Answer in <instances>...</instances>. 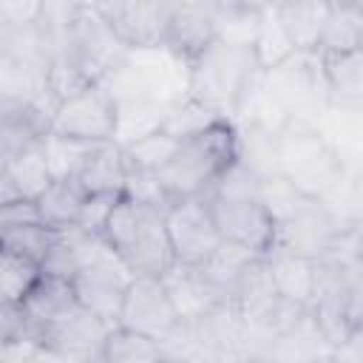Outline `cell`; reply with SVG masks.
<instances>
[{
  "label": "cell",
  "instance_id": "4",
  "mask_svg": "<svg viewBox=\"0 0 363 363\" xmlns=\"http://www.w3.org/2000/svg\"><path fill=\"white\" fill-rule=\"evenodd\" d=\"M349 167L318 125L286 119L278 128V173L306 199H323Z\"/></svg>",
  "mask_w": 363,
  "mask_h": 363
},
{
  "label": "cell",
  "instance_id": "9",
  "mask_svg": "<svg viewBox=\"0 0 363 363\" xmlns=\"http://www.w3.org/2000/svg\"><path fill=\"white\" fill-rule=\"evenodd\" d=\"M221 241L267 255L278 244V221L258 196H207Z\"/></svg>",
  "mask_w": 363,
  "mask_h": 363
},
{
  "label": "cell",
  "instance_id": "14",
  "mask_svg": "<svg viewBox=\"0 0 363 363\" xmlns=\"http://www.w3.org/2000/svg\"><path fill=\"white\" fill-rule=\"evenodd\" d=\"M213 40H218V3L216 0H173L167 26L162 34V45L190 62Z\"/></svg>",
  "mask_w": 363,
  "mask_h": 363
},
{
  "label": "cell",
  "instance_id": "6",
  "mask_svg": "<svg viewBox=\"0 0 363 363\" xmlns=\"http://www.w3.org/2000/svg\"><path fill=\"white\" fill-rule=\"evenodd\" d=\"M130 278H133V272L105 244V238L99 233H85L82 250H79V267L71 278L77 301L113 326L125 286L130 284Z\"/></svg>",
  "mask_w": 363,
  "mask_h": 363
},
{
  "label": "cell",
  "instance_id": "34",
  "mask_svg": "<svg viewBox=\"0 0 363 363\" xmlns=\"http://www.w3.org/2000/svg\"><path fill=\"white\" fill-rule=\"evenodd\" d=\"M306 196L298 193L284 176H272V179H261L258 184V201L275 216V221H284L295 207H301Z\"/></svg>",
  "mask_w": 363,
  "mask_h": 363
},
{
  "label": "cell",
  "instance_id": "31",
  "mask_svg": "<svg viewBox=\"0 0 363 363\" xmlns=\"http://www.w3.org/2000/svg\"><path fill=\"white\" fill-rule=\"evenodd\" d=\"M57 235H60V230L43 224V221H26V224L0 230V244H6V247H11V250H17V252L43 264V258L48 255Z\"/></svg>",
  "mask_w": 363,
  "mask_h": 363
},
{
  "label": "cell",
  "instance_id": "18",
  "mask_svg": "<svg viewBox=\"0 0 363 363\" xmlns=\"http://www.w3.org/2000/svg\"><path fill=\"white\" fill-rule=\"evenodd\" d=\"M272 14L295 51H315L326 14H329V3L326 0H284L272 6Z\"/></svg>",
  "mask_w": 363,
  "mask_h": 363
},
{
  "label": "cell",
  "instance_id": "23",
  "mask_svg": "<svg viewBox=\"0 0 363 363\" xmlns=\"http://www.w3.org/2000/svg\"><path fill=\"white\" fill-rule=\"evenodd\" d=\"M3 182H6L9 193L11 196H20V199H37L48 187L51 173H48V164H45V156H43L40 142L23 145V147H17V150L9 153Z\"/></svg>",
  "mask_w": 363,
  "mask_h": 363
},
{
  "label": "cell",
  "instance_id": "24",
  "mask_svg": "<svg viewBox=\"0 0 363 363\" xmlns=\"http://www.w3.org/2000/svg\"><path fill=\"white\" fill-rule=\"evenodd\" d=\"M40 278V261L0 244V306H23Z\"/></svg>",
  "mask_w": 363,
  "mask_h": 363
},
{
  "label": "cell",
  "instance_id": "3",
  "mask_svg": "<svg viewBox=\"0 0 363 363\" xmlns=\"http://www.w3.org/2000/svg\"><path fill=\"white\" fill-rule=\"evenodd\" d=\"M99 235L133 275H162L173 264L164 207L119 196Z\"/></svg>",
  "mask_w": 363,
  "mask_h": 363
},
{
  "label": "cell",
  "instance_id": "8",
  "mask_svg": "<svg viewBox=\"0 0 363 363\" xmlns=\"http://www.w3.org/2000/svg\"><path fill=\"white\" fill-rule=\"evenodd\" d=\"M164 227H167V241L176 264L199 267L221 244L207 196H187V199L167 201Z\"/></svg>",
  "mask_w": 363,
  "mask_h": 363
},
{
  "label": "cell",
  "instance_id": "19",
  "mask_svg": "<svg viewBox=\"0 0 363 363\" xmlns=\"http://www.w3.org/2000/svg\"><path fill=\"white\" fill-rule=\"evenodd\" d=\"M125 176H128V164H125V153L122 145H116L113 139L108 142H96L91 147V153L85 156L79 173L74 176L82 190L91 193H113L122 196L125 190Z\"/></svg>",
  "mask_w": 363,
  "mask_h": 363
},
{
  "label": "cell",
  "instance_id": "39",
  "mask_svg": "<svg viewBox=\"0 0 363 363\" xmlns=\"http://www.w3.org/2000/svg\"><path fill=\"white\" fill-rule=\"evenodd\" d=\"M74 3H77V6H82V9H94V3H96V0H74Z\"/></svg>",
  "mask_w": 363,
  "mask_h": 363
},
{
  "label": "cell",
  "instance_id": "28",
  "mask_svg": "<svg viewBox=\"0 0 363 363\" xmlns=\"http://www.w3.org/2000/svg\"><path fill=\"white\" fill-rule=\"evenodd\" d=\"M159 357V343L128 326L113 323L102 340V363H150Z\"/></svg>",
  "mask_w": 363,
  "mask_h": 363
},
{
  "label": "cell",
  "instance_id": "15",
  "mask_svg": "<svg viewBox=\"0 0 363 363\" xmlns=\"http://www.w3.org/2000/svg\"><path fill=\"white\" fill-rule=\"evenodd\" d=\"M207 360H244L247 323L235 301H218L201 315L190 318Z\"/></svg>",
  "mask_w": 363,
  "mask_h": 363
},
{
  "label": "cell",
  "instance_id": "12",
  "mask_svg": "<svg viewBox=\"0 0 363 363\" xmlns=\"http://www.w3.org/2000/svg\"><path fill=\"white\" fill-rule=\"evenodd\" d=\"M116 323L139 335L153 337L156 343L179 323V312L162 284V275H133L125 286Z\"/></svg>",
  "mask_w": 363,
  "mask_h": 363
},
{
  "label": "cell",
  "instance_id": "35",
  "mask_svg": "<svg viewBox=\"0 0 363 363\" xmlns=\"http://www.w3.org/2000/svg\"><path fill=\"white\" fill-rule=\"evenodd\" d=\"M116 199H119V196H113V193H91V196L85 199V204H82V213H79L77 227L85 230V233H99Z\"/></svg>",
  "mask_w": 363,
  "mask_h": 363
},
{
  "label": "cell",
  "instance_id": "37",
  "mask_svg": "<svg viewBox=\"0 0 363 363\" xmlns=\"http://www.w3.org/2000/svg\"><path fill=\"white\" fill-rule=\"evenodd\" d=\"M26 221H40L37 216V207H34V199H3L0 201V230H9V227H17V224H26Z\"/></svg>",
  "mask_w": 363,
  "mask_h": 363
},
{
  "label": "cell",
  "instance_id": "36",
  "mask_svg": "<svg viewBox=\"0 0 363 363\" xmlns=\"http://www.w3.org/2000/svg\"><path fill=\"white\" fill-rule=\"evenodd\" d=\"M45 0H0V17L9 28H20V26H34L43 14Z\"/></svg>",
  "mask_w": 363,
  "mask_h": 363
},
{
  "label": "cell",
  "instance_id": "2",
  "mask_svg": "<svg viewBox=\"0 0 363 363\" xmlns=\"http://www.w3.org/2000/svg\"><path fill=\"white\" fill-rule=\"evenodd\" d=\"M238 162V133L233 119H216L207 128L182 136L176 150L156 173L167 201L187 196H210L216 182Z\"/></svg>",
  "mask_w": 363,
  "mask_h": 363
},
{
  "label": "cell",
  "instance_id": "16",
  "mask_svg": "<svg viewBox=\"0 0 363 363\" xmlns=\"http://www.w3.org/2000/svg\"><path fill=\"white\" fill-rule=\"evenodd\" d=\"M329 108L363 111V48L320 54Z\"/></svg>",
  "mask_w": 363,
  "mask_h": 363
},
{
  "label": "cell",
  "instance_id": "40",
  "mask_svg": "<svg viewBox=\"0 0 363 363\" xmlns=\"http://www.w3.org/2000/svg\"><path fill=\"white\" fill-rule=\"evenodd\" d=\"M267 3H269V6H275V3H284V0H267Z\"/></svg>",
  "mask_w": 363,
  "mask_h": 363
},
{
  "label": "cell",
  "instance_id": "22",
  "mask_svg": "<svg viewBox=\"0 0 363 363\" xmlns=\"http://www.w3.org/2000/svg\"><path fill=\"white\" fill-rule=\"evenodd\" d=\"M267 269H269V278H272V286L275 292H281L284 298H292L298 303H306L309 306V298H312V258H303L281 244H275L267 255Z\"/></svg>",
  "mask_w": 363,
  "mask_h": 363
},
{
  "label": "cell",
  "instance_id": "27",
  "mask_svg": "<svg viewBox=\"0 0 363 363\" xmlns=\"http://www.w3.org/2000/svg\"><path fill=\"white\" fill-rule=\"evenodd\" d=\"M74 303H77V295H74L71 281L68 278H60V275L43 272V278L37 281V286L31 289V295L26 298L23 312H26V318L31 323L43 326V323L54 320L57 315H62Z\"/></svg>",
  "mask_w": 363,
  "mask_h": 363
},
{
  "label": "cell",
  "instance_id": "10",
  "mask_svg": "<svg viewBox=\"0 0 363 363\" xmlns=\"http://www.w3.org/2000/svg\"><path fill=\"white\" fill-rule=\"evenodd\" d=\"M37 329L45 360H102V340L111 323L77 301L62 315Z\"/></svg>",
  "mask_w": 363,
  "mask_h": 363
},
{
  "label": "cell",
  "instance_id": "33",
  "mask_svg": "<svg viewBox=\"0 0 363 363\" xmlns=\"http://www.w3.org/2000/svg\"><path fill=\"white\" fill-rule=\"evenodd\" d=\"M252 48H255V57H258V62H261L264 71H267L269 65L281 62L286 54L295 51V48L289 45L286 34L281 31V26H278V20H275V14H272V6L264 9L258 34H255V40H252Z\"/></svg>",
  "mask_w": 363,
  "mask_h": 363
},
{
  "label": "cell",
  "instance_id": "20",
  "mask_svg": "<svg viewBox=\"0 0 363 363\" xmlns=\"http://www.w3.org/2000/svg\"><path fill=\"white\" fill-rule=\"evenodd\" d=\"M238 133V162L255 173L258 179H272L278 173V130L255 122V119H235Z\"/></svg>",
  "mask_w": 363,
  "mask_h": 363
},
{
  "label": "cell",
  "instance_id": "38",
  "mask_svg": "<svg viewBox=\"0 0 363 363\" xmlns=\"http://www.w3.org/2000/svg\"><path fill=\"white\" fill-rule=\"evenodd\" d=\"M329 6H346V3H363V0H326Z\"/></svg>",
  "mask_w": 363,
  "mask_h": 363
},
{
  "label": "cell",
  "instance_id": "29",
  "mask_svg": "<svg viewBox=\"0 0 363 363\" xmlns=\"http://www.w3.org/2000/svg\"><path fill=\"white\" fill-rule=\"evenodd\" d=\"M94 145L96 142H85V139H74V136H60V133H45L40 139V147H43V156H45L51 179H71V176H77Z\"/></svg>",
  "mask_w": 363,
  "mask_h": 363
},
{
  "label": "cell",
  "instance_id": "32",
  "mask_svg": "<svg viewBox=\"0 0 363 363\" xmlns=\"http://www.w3.org/2000/svg\"><path fill=\"white\" fill-rule=\"evenodd\" d=\"M216 119H224V116H218L216 111H210L207 105H201L199 99H193L187 94L184 99H179L176 105L167 108L164 122H162V130L170 133V136H176V139H182V136H190V133L207 128Z\"/></svg>",
  "mask_w": 363,
  "mask_h": 363
},
{
  "label": "cell",
  "instance_id": "5",
  "mask_svg": "<svg viewBox=\"0 0 363 363\" xmlns=\"http://www.w3.org/2000/svg\"><path fill=\"white\" fill-rule=\"evenodd\" d=\"M261 88L275 102L286 119H301L318 125L329 108L320 54L318 51H292L281 62L264 71Z\"/></svg>",
  "mask_w": 363,
  "mask_h": 363
},
{
  "label": "cell",
  "instance_id": "21",
  "mask_svg": "<svg viewBox=\"0 0 363 363\" xmlns=\"http://www.w3.org/2000/svg\"><path fill=\"white\" fill-rule=\"evenodd\" d=\"M85 199H88V193L82 190V184L74 176L51 179L48 187L34 199V207H37V216L43 224H48L54 230H71L79 221Z\"/></svg>",
  "mask_w": 363,
  "mask_h": 363
},
{
  "label": "cell",
  "instance_id": "30",
  "mask_svg": "<svg viewBox=\"0 0 363 363\" xmlns=\"http://www.w3.org/2000/svg\"><path fill=\"white\" fill-rule=\"evenodd\" d=\"M176 136L164 133L162 128L159 130H150L128 145H122V153H125V164L128 167H136V170H153L159 173L164 167V162L170 159V153L176 150Z\"/></svg>",
  "mask_w": 363,
  "mask_h": 363
},
{
  "label": "cell",
  "instance_id": "25",
  "mask_svg": "<svg viewBox=\"0 0 363 363\" xmlns=\"http://www.w3.org/2000/svg\"><path fill=\"white\" fill-rule=\"evenodd\" d=\"M363 48V3H346V6H329L318 54H340V51H357Z\"/></svg>",
  "mask_w": 363,
  "mask_h": 363
},
{
  "label": "cell",
  "instance_id": "26",
  "mask_svg": "<svg viewBox=\"0 0 363 363\" xmlns=\"http://www.w3.org/2000/svg\"><path fill=\"white\" fill-rule=\"evenodd\" d=\"M255 258H258V252H252V250H247V247H238V244H230V241H221V244L213 250V255H210L204 264H199V269L207 275V281L218 289L221 298L233 301V292H235V286H238L244 269H247Z\"/></svg>",
  "mask_w": 363,
  "mask_h": 363
},
{
  "label": "cell",
  "instance_id": "17",
  "mask_svg": "<svg viewBox=\"0 0 363 363\" xmlns=\"http://www.w3.org/2000/svg\"><path fill=\"white\" fill-rule=\"evenodd\" d=\"M162 284L179 312V318L190 320L196 315H201L204 309H210L218 301H227L218 295V289L207 281V275L199 267H187V264H170L162 272Z\"/></svg>",
  "mask_w": 363,
  "mask_h": 363
},
{
  "label": "cell",
  "instance_id": "13",
  "mask_svg": "<svg viewBox=\"0 0 363 363\" xmlns=\"http://www.w3.org/2000/svg\"><path fill=\"white\" fill-rule=\"evenodd\" d=\"M173 0H96L94 11L128 48L159 45Z\"/></svg>",
  "mask_w": 363,
  "mask_h": 363
},
{
  "label": "cell",
  "instance_id": "1",
  "mask_svg": "<svg viewBox=\"0 0 363 363\" xmlns=\"http://www.w3.org/2000/svg\"><path fill=\"white\" fill-rule=\"evenodd\" d=\"M264 68L247 43L213 40L190 60L187 94L224 119H238L250 96L258 91Z\"/></svg>",
  "mask_w": 363,
  "mask_h": 363
},
{
  "label": "cell",
  "instance_id": "7",
  "mask_svg": "<svg viewBox=\"0 0 363 363\" xmlns=\"http://www.w3.org/2000/svg\"><path fill=\"white\" fill-rule=\"evenodd\" d=\"M113 128H116V108L102 79L85 82L62 94L54 102L48 119V133L74 136L85 142H108L113 139Z\"/></svg>",
  "mask_w": 363,
  "mask_h": 363
},
{
  "label": "cell",
  "instance_id": "11",
  "mask_svg": "<svg viewBox=\"0 0 363 363\" xmlns=\"http://www.w3.org/2000/svg\"><path fill=\"white\" fill-rule=\"evenodd\" d=\"M360 224H343L320 199H303L284 221H278V244L303 255V258H323L329 255L340 235Z\"/></svg>",
  "mask_w": 363,
  "mask_h": 363
}]
</instances>
